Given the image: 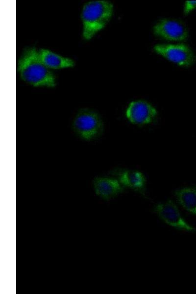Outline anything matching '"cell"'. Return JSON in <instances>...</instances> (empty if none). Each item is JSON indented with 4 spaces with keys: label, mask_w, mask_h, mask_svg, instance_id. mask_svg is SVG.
Returning <instances> with one entry per match:
<instances>
[{
    "label": "cell",
    "mask_w": 196,
    "mask_h": 294,
    "mask_svg": "<svg viewBox=\"0 0 196 294\" xmlns=\"http://www.w3.org/2000/svg\"><path fill=\"white\" fill-rule=\"evenodd\" d=\"M18 70L22 79L31 85L55 86L54 75L43 63L39 51L35 48L25 50L18 61Z\"/></svg>",
    "instance_id": "cell-1"
},
{
    "label": "cell",
    "mask_w": 196,
    "mask_h": 294,
    "mask_svg": "<svg viewBox=\"0 0 196 294\" xmlns=\"http://www.w3.org/2000/svg\"><path fill=\"white\" fill-rule=\"evenodd\" d=\"M113 10L112 4L106 0H93L85 3L81 14L83 38L89 40L103 28L110 20Z\"/></svg>",
    "instance_id": "cell-2"
},
{
    "label": "cell",
    "mask_w": 196,
    "mask_h": 294,
    "mask_svg": "<svg viewBox=\"0 0 196 294\" xmlns=\"http://www.w3.org/2000/svg\"><path fill=\"white\" fill-rule=\"evenodd\" d=\"M72 128L74 133L85 140H91L100 134L103 122L100 117L93 110L84 109L75 116Z\"/></svg>",
    "instance_id": "cell-3"
},
{
    "label": "cell",
    "mask_w": 196,
    "mask_h": 294,
    "mask_svg": "<svg viewBox=\"0 0 196 294\" xmlns=\"http://www.w3.org/2000/svg\"><path fill=\"white\" fill-rule=\"evenodd\" d=\"M154 212L168 225L179 230L196 232V228L188 224L182 217L176 205L171 200L160 203L154 207Z\"/></svg>",
    "instance_id": "cell-4"
},
{
    "label": "cell",
    "mask_w": 196,
    "mask_h": 294,
    "mask_svg": "<svg viewBox=\"0 0 196 294\" xmlns=\"http://www.w3.org/2000/svg\"><path fill=\"white\" fill-rule=\"evenodd\" d=\"M154 50L169 60L183 67L192 65L196 60L192 49L184 44L158 45L154 47Z\"/></svg>",
    "instance_id": "cell-5"
},
{
    "label": "cell",
    "mask_w": 196,
    "mask_h": 294,
    "mask_svg": "<svg viewBox=\"0 0 196 294\" xmlns=\"http://www.w3.org/2000/svg\"><path fill=\"white\" fill-rule=\"evenodd\" d=\"M155 35L170 41H181L188 37L185 26L181 22L172 19H163L157 23L153 27Z\"/></svg>",
    "instance_id": "cell-6"
},
{
    "label": "cell",
    "mask_w": 196,
    "mask_h": 294,
    "mask_svg": "<svg viewBox=\"0 0 196 294\" xmlns=\"http://www.w3.org/2000/svg\"><path fill=\"white\" fill-rule=\"evenodd\" d=\"M157 111L151 104L143 100L131 102L126 111V116L130 122L137 124L151 122L155 119Z\"/></svg>",
    "instance_id": "cell-7"
},
{
    "label": "cell",
    "mask_w": 196,
    "mask_h": 294,
    "mask_svg": "<svg viewBox=\"0 0 196 294\" xmlns=\"http://www.w3.org/2000/svg\"><path fill=\"white\" fill-rule=\"evenodd\" d=\"M93 185L96 194L106 200L115 197L124 190L119 181L109 177H96Z\"/></svg>",
    "instance_id": "cell-8"
},
{
    "label": "cell",
    "mask_w": 196,
    "mask_h": 294,
    "mask_svg": "<svg viewBox=\"0 0 196 294\" xmlns=\"http://www.w3.org/2000/svg\"><path fill=\"white\" fill-rule=\"evenodd\" d=\"M39 52L42 61L48 68L59 69L72 67L74 65L73 60L64 57L48 49H41Z\"/></svg>",
    "instance_id": "cell-9"
},
{
    "label": "cell",
    "mask_w": 196,
    "mask_h": 294,
    "mask_svg": "<svg viewBox=\"0 0 196 294\" xmlns=\"http://www.w3.org/2000/svg\"><path fill=\"white\" fill-rule=\"evenodd\" d=\"M174 195L179 203L185 210L196 216V186L177 190Z\"/></svg>",
    "instance_id": "cell-10"
},
{
    "label": "cell",
    "mask_w": 196,
    "mask_h": 294,
    "mask_svg": "<svg viewBox=\"0 0 196 294\" xmlns=\"http://www.w3.org/2000/svg\"><path fill=\"white\" fill-rule=\"evenodd\" d=\"M118 175L121 184L133 190L143 191L146 179L140 172L127 170L120 172Z\"/></svg>",
    "instance_id": "cell-11"
},
{
    "label": "cell",
    "mask_w": 196,
    "mask_h": 294,
    "mask_svg": "<svg viewBox=\"0 0 196 294\" xmlns=\"http://www.w3.org/2000/svg\"><path fill=\"white\" fill-rule=\"evenodd\" d=\"M196 8V0H187L184 5V11L185 14H188Z\"/></svg>",
    "instance_id": "cell-12"
}]
</instances>
